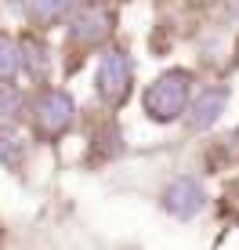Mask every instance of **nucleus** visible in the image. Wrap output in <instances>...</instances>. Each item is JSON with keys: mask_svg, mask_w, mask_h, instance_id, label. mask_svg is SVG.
<instances>
[{"mask_svg": "<svg viewBox=\"0 0 239 250\" xmlns=\"http://www.w3.org/2000/svg\"><path fill=\"white\" fill-rule=\"evenodd\" d=\"M98 94L109 105H120V102L131 94V58L120 47L105 51L101 62H98Z\"/></svg>", "mask_w": 239, "mask_h": 250, "instance_id": "2", "label": "nucleus"}, {"mask_svg": "<svg viewBox=\"0 0 239 250\" xmlns=\"http://www.w3.org/2000/svg\"><path fill=\"white\" fill-rule=\"evenodd\" d=\"M225 105H228V91H225V87H207L199 98H196V105H192L189 127H192V131H203V127H210L221 113H225Z\"/></svg>", "mask_w": 239, "mask_h": 250, "instance_id": "6", "label": "nucleus"}, {"mask_svg": "<svg viewBox=\"0 0 239 250\" xmlns=\"http://www.w3.org/2000/svg\"><path fill=\"white\" fill-rule=\"evenodd\" d=\"M69 7H73V0H33V11H37V19H44V22L62 19Z\"/></svg>", "mask_w": 239, "mask_h": 250, "instance_id": "9", "label": "nucleus"}, {"mask_svg": "<svg viewBox=\"0 0 239 250\" xmlns=\"http://www.w3.org/2000/svg\"><path fill=\"white\" fill-rule=\"evenodd\" d=\"M22 156H25L22 134L15 131V127L0 124V163H4V167H11V170H19V167H22Z\"/></svg>", "mask_w": 239, "mask_h": 250, "instance_id": "7", "label": "nucleus"}, {"mask_svg": "<svg viewBox=\"0 0 239 250\" xmlns=\"http://www.w3.org/2000/svg\"><path fill=\"white\" fill-rule=\"evenodd\" d=\"M33 113H37L40 134L58 138V134H65V131H69L76 105H73V98H69L65 91H44V94L37 98V105H33Z\"/></svg>", "mask_w": 239, "mask_h": 250, "instance_id": "3", "label": "nucleus"}, {"mask_svg": "<svg viewBox=\"0 0 239 250\" xmlns=\"http://www.w3.org/2000/svg\"><path fill=\"white\" fill-rule=\"evenodd\" d=\"M189 80L192 76L185 69H174V73H163L149 91H145V113H149L156 124H170L185 113L189 105Z\"/></svg>", "mask_w": 239, "mask_h": 250, "instance_id": "1", "label": "nucleus"}, {"mask_svg": "<svg viewBox=\"0 0 239 250\" xmlns=\"http://www.w3.org/2000/svg\"><path fill=\"white\" fill-rule=\"evenodd\" d=\"M19 65H22V58H19L15 40L0 33V80H11V76L19 73Z\"/></svg>", "mask_w": 239, "mask_h": 250, "instance_id": "8", "label": "nucleus"}, {"mask_svg": "<svg viewBox=\"0 0 239 250\" xmlns=\"http://www.w3.org/2000/svg\"><path fill=\"white\" fill-rule=\"evenodd\" d=\"M163 207L174 218H192V214H199L203 207V188L196 178H178V182H170L163 188Z\"/></svg>", "mask_w": 239, "mask_h": 250, "instance_id": "4", "label": "nucleus"}, {"mask_svg": "<svg viewBox=\"0 0 239 250\" xmlns=\"http://www.w3.org/2000/svg\"><path fill=\"white\" fill-rule=\"evenodd\" d=\"M109 29H113V15H109L105 7H87L73 25V40L83 44V47H91V44H98V40H105Z\"/></svg>", "mask_w": 239, "mask_h": 250, "instance_id": "5", "label": "nucleus"}]
</instances>
